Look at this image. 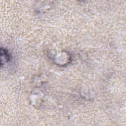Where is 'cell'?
Segmentation results:
<instances>
[{"mask_svg": "<svg viewBox=\"0 0 126 126\" xmlns=\"http://www.w3.org/2000/svg\"><path fill=\"white\" fill-rule=\"evenodd\" d=\"M0 55H1V61L4 60L3 63L1 64L2 66V64L5 62H8L10 60V56L8 54L7 51H6L4 49H2V48L0 49Z\"/></svg>", "mask_w": 126, "mask_h": 126, "instance_id": "6da1fadb", "label": "cell"}]
</instances>
